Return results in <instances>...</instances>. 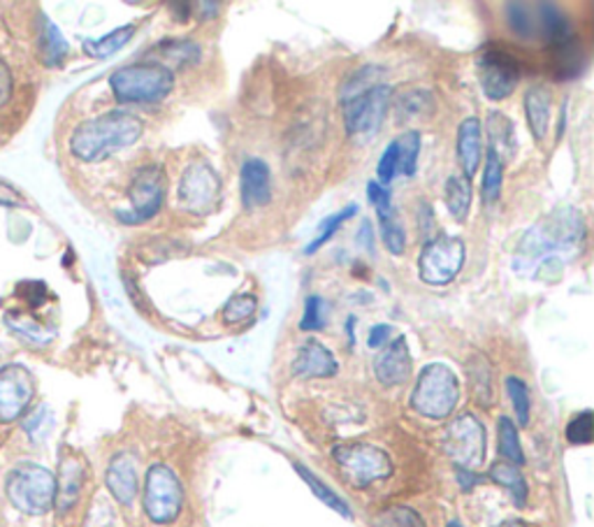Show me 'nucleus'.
<instances>
[{"instance_id":"1","label":"nucleus","mask_w":594,"mask_h":527,"mask_svg":"<svg viewBox=\"0 0 594 527\" xmlns=\"http://www.w3.org/2000/svg\"><path fill=\"white\" fill-rule=\"evenodd\" d=\"M145 133V124L131 112L114 110L93 116L70 135V154L84 163H98L107 156L133 147Z\"/></svg>"},{"instance_id":"2","label":"nucleus","mask_w":594,"mask_h":527,"mask_svg":"<svg viewBox=\"0 0 594 527\" xmlns=\"http://www.w3.org/2000/svg\"><path fill=\"white\" fill-rule=\"evenodd\" d=\"M110 86L116 103L152 105L168 99V93L175 89V73L163 63H133L114 70Z\"/></svg>"},{"instance_id":"3","label":"nucleus","mask_w":594,"mask_h":527,"mask_svg":"<svg viewBox=\"0 0 594 527\" xmlns=\"http://www.w3.org/2000/svg\"><path fill=\"white\" fill-rule=\"evenodd\" d=\"M12 507L27 516H44L56 505V476L35 463H19L6 478Z\"/></svg>"},{"instance_id":"4","label":"nucleus","mask_w":594,"mask_h":527,"mask_svg":"<svg viewBox=\"0 0 594 527\" xmlns=\"http://www.w3.org/2000/svg\"><path fill=\"white\" fill-rule=\"evenodd\" d=\"M460 402V381L456 372L444 363L427 365L411 393V406L414 410L433 421H444L456 412Z\"/></svg>"},{"instance_id":"5","label":"nucleus","mask_w":594,"mask_h":527,"mask_svg":"<svg viewBox=\"0 0 594 527\" xmlns=\"http://www.w3.org/2000/svg\"><path fill=\"white\" fill-rule=\"evenodd\" d=\"M332 458L340 465L346 482L355 488H367L393 474L390 455L372 444H340L332 448Z\"/></svg>"},{"instance_id":"6","label":"nucleus","mask_w":594,"mask_h":527,"mask_svg":"<svg viewBox=\"0 0 594 527\" xmlns=\"http://www.w3.org/2000/svg\"><path fill=\"white\" fill-rule=\"evenodd\" d=\"M585 235L583 217L574 207H562L553 211L543 224L534 226L522 239V254L543 256L555 249H566L579 245Z\"/></svg>"},{"instance_id":"7","label":"nucleus","mask_w":594,"mask_h":527,"mask_svg":"<svg viewBox=\"0 0 594 527\" xmlns=\"http://www.w3.org/2000/svg\"><path fill=\"white\" fill-rule=\"evenodd\" d=\"M467 258V245L456 235H439L430 242H425L420 258H418V272L420 279L430 286H446L454 281Z\"/></svg>"},{"instance_id":"8","label":"nucleus","mask_w":594,"mask_h":527,"mask_svg":"<svg viewBox=\"0 0 594 527\" xmlns=\"http://www.w3.org/2000/svg\"><path fill=\"white\" fill-rule=\"evenodd\" d=\"M184 507V488L179 476L168 465H154L145 478V512L158 523H175Z\"/></svg>"},{"instance_id":"9","label":"nucleus","mask_w":594,"mask_h":527,"mask_svg":"<svg viewBox=\"0 0 594 527\" xmlns=\"http://www.w3.org/2000/svg\"><path fill=\"white\" fill-rule=\"evenodd\" d=\"M165 194H168V179L160 165H147L135 173L128 198L131 211H118V221L124 224H145L154 219L163 207Z\"/></svg>"},{"instance_id":"10","label":"nucleus","mask_w":594,"mask_h":527,"mask_svg":"<svg viewBox=\"0 0 594 527\" xmlns=\"http://www.w3.org/2000/svg\"><path fill=\"white\" fill-rule=\"evenodd\" d=\"M477 70L481 89L490 101H507L522 75L518 59L494 44H486L479 52Z\"/></svg>"},{"instance_id":"11","label":"nucleus","mask_w":594,"mask_h":527,"mask_svg":"<svg viewBox=\"0 0 594 527\" xmlns=\"http://www.w3.org/2000/svg\"><path fill=\"white\" fill-rule=\"evenodd\" d=\"M393 99V89L386 84H376L358 95H351L344 103V124L348 135L363 137L382 128L388 105Z\"/></svg>"},{"instance_id":"12","label":"nucleus","mask_w":594,"mask_h":527,"mask_svg":"<svg viewBox=\"0 0 594 527\" xmlns=\"http://www.w3.org/2000/svg\"><path fill=\"white\" fill-rule=\"evenodd\" d=\"M444 448L462 469H477L486 461V427L473 414H462L450 421Z\"/></svg>"},{"instance_id":"13","label":"nucleus","mask_w":594,"mask_h":527,"mask_svg":"<svg viewBox=\"0 0 594 527\" xmlns=\"http://www.w3.org/2000/svg\"><path fill=\"white\" fill-rule=\"evenodd\" d=\"M179 203L186 211L207 217L221 203V179L205 161H196L184 170L179 184Z\"/></svg>"},{"instance_id":"14","label":"nucleus","mask_w":594,"mask_h":527,"mask_svg":"<svg viewBox=\"0 0 594 527\" xmlns=\"http://www.w3.org/2000/svg\"><path fill=\"white\" fill-rule=\"evenodd\" d=\"M35 395L33 374L19 365L10 363L0 368V423H14L29 412Z\"/></svg>"},{"instance_id":"15","label":"nucleus","mask_w":594,"mask_h":527,"mask_svg":"<svg viewBox=\"0 0 594 527\" xmlns=\"http://www.w3.org/2000/svg\"><path fill=\"white\" fill-rule=\"evenodd\" d=\"M240 194L244 209L265 207L272 200V177L265 161L249 158L240 173Z\"/></svg>"},{"instance_id":"16","label":"nucleus","mask_w":594,"mask_h":527,"mask_svg":"<svg viewBox=\"0 0 594 527\" xmlns=\"http://www.w3.org/2000/svg\"><path fill=\"white\" fill-rule=\"evenodd\" d=\"M337 372H340L337 358L316 340L304 342L293 361V374L300 379H330Z\"/></svg>"},{"instance_id":"17","label":"nucleus","mask_w":594,"mask_h":527,"mask_svg":"<svg viewBox=\"0 0 594 527\" xmlns=\"http://www.w3.org/2000/svg\"><path fill=\"white\" fill-rule=\"evenodd\" d=\"M376 379L384 386H399L411 376V351L407 338H397L374 363Z\"/></svg>"},{"instance_id":"18","label":"nucleus","mask_w":594,"mask_h":527,"mask_svg":"<svg viewBox=\"0 0 594 527\" xmlns=\"http://www.w3.org/2000/svg\"><path fill=\"white\" fill-rule=\"evenodd\" d=\"M105 484L118 505L131 507L137 495V465L131 453H116L107 465Z\"/></svg>"},{"instance_id":"19","label":"nucleus","mask_w":594,"mask_h":527,"mask_svg":"<svg viewBox=\"0 0 594 527\" xmlns=\"http://www.w3.org/2000/svg\"><path fill=\"white\" fill-rule=\"evenodd\" d=\"M82 486H84V463L77 458V455H67V458L61 461L54 507H59L61 514L73 509L80 499Z\"/></svg>"},{"instance_id":"20","label":"nucleus","mask_w":594,"mask_h":527,"mask_svg":"<svg viewBox=\"0 0 594 527\" xmlns=\"http://www.w3.org/2000/svg\"><path fill=\"white\" fill-rule=\"evenodd\" d=\"M481 122L477 116H469L458 128V161L465 170V177H473L481 165L483 147H481Z\"/></svg>"},{"instance_id":"21","label":"nucleus","mask_w":594,"mask_h":527,"mask_svg":"<svg viewBox=\"0 0 594 527\" xmlns=\"http://www.w3.org/2000/svg\"><path fill=\"white\" fill-rule=\"evenodd\" d=\"M486 133H488V152H492L499 161H511L518 152L515 128L511 118L502 112H490L486 118Z\"/></svg>"},{"instance_id":"22","label":"nucleus","mask_w":594,"mask_h":527,"mask_svg":"<svg viewBox=\"0 0 594 527\" xmlns=\"http://www.w3.org/2000/svg\"><path fill=\"white\" fill-rule=\"evenodd\" d=\"M67 40L50 17H38V54L46 68H61L67 56Z\"/></svg>"},{"instance_id":"23","label":"nucleus","mask_w":594,"mask_h":527,"mask_svg":"<svg viewBox=\"0 0 594 527\" xmlns=\"http://www.w3.org/2000/svg\"><path fill=\"white\" fill-rule=\"evenodd\" d=\"M551 93L543 86H532L525 93V116L534 140H543L551 126Z\"/></svg>"},{"instance_id":"24","label":"nucleus","mask_w":594,"mask_h":527,"mask_svg":"<svg viewBox=\"0 0 594 527\" xmlns=\"http://www.w3.org/2000/svg\"><path fill=\"white\" fill-rule=\"evenodd\" d=\"M490 476V482H494L497 486H502L511 493L513 502L518 507H525V502H528V482H525V476H522L520 467L518 465H511L507 461H499L490 467L488 472Z\"/></svg>"},{"instance_id":"25","label":"nucleus","mask_w":594,"mask_h":527,"mask_svg":"<svg viewBox=\"0 0 594 527\" xmlns=\"http://www.w3.org/2000/svg\"><path fill=\"white\" fill-rule=\"evenodd\" d=\"M6 323L12 332H17L19 338H23L27 342L35 344V347H44L50 344L52 338H54V330H50L46 326L38 323L35 319H31L29 314H23V311L14 309V311H8L6 314Z\"/></svg>"},{"instance_id":"26","label":"nucleus","mask_w":594,"mask_h":527,"mask_svg":"<svg viewBox=\"0 0 594 527\" xmlns=\"http://www.w3.org/2000/svg\"><path fill=\"white\" fill-rule=\"evenodd\" d=\"M446 207L450 211V217L456 221H465L469 217V207H471V184L467 177H450L446 182Z\"/></svg>"},{"instance_id":"27","label":"nucleus","mask_w":594,"mask_h":527,"mask_svg":"<svg viewBox=\"0 0 594 527\" xmlns=\"http://www.w3.org/2000/svg\"><path fill=\"white\" fill-rule=\"evenodd\" d=\"M135 35V27L133 23H128V27H122V29H116L98 40H86L84 42V52L93 59H107L112 54H116L118 50H124V46L133 40Z\"/></svg>"},{"instance_id":"28","label":"nucleus","mask_w":594,"mask_h":527,"mask_svg":"<svg viewBox=\"0 0 594 527\" xmlns=\"http://www.w3.org/2000/svg\"><path fill=\"white\" fill-rule=\"evenodd\" d=\"M353 214H358V205H346L342 211L330 214V217H325V219L319 224L316 235H314L312 242L306 245L304 254H306V256H314L319 249H323V247L330 242V239L335 237V232H337V230L353 217Z\"/></svg>"},{"instance_id":"29","label":"nucleus","mask_w":594,"mask_h":527,"mask_svg":"<svg viewBox=\"0 0 594 527\" xmlns=\"http://www.w3.org/2000/svg\"><path fill=\"white\" fill-rule=\"evenodd\" d=\"M295 472L302 476V482H304L309 488H312V493L323 502L325 507H330L332 512L342 514L344 518H353V514H351V509H348L346 502H344L335 490H332L330 486H325L314 472H309V469H306L304 465H300V463H295Z\"/></svg>"},{"instance_id":"30","label":"nucleus","mask_w":594,"mask_h":527,"mask_svg":"<svg viewBox=\"0 0 594 527\" xmlns=\"http://www.w3.org/2000/svg\"><path fill=\"white\" fill-rule=\"evenodd\" d=\"M497 437H499V453L511 465H525V453H522L518 427L509 416H502L497 423Z\"/></svg>"},{"instance_id":"31","label":"nucleus","mask_w":594,"mask_h":527,"mask_svg":"<svg viewBox=\"0 0 594 527\" xmlns=\"http://www.w3.org/2000/svg\"><path fill=\"white\" fill-rule=\"evenodd\" d=\"M555 54V75L560 80H574L581 75L583 70V50L581 44L576 40L566 42L562 46H557V50H551Z\"/></svg>"},{"instance_id":"32","label":"nucleus","mask_w":594,"mask_h":527,"mask_svg":"<svg viewBox=\"0 0 594 527\" xmlns=\"http://www.w3.org/2000/svg\"><path fill=\"white\" fill-rule=\"evenodd\" d=\"M507 19L509 27L520 38H534L539 35V21L536 12L528 3H507Z\"/></svg>"},{"instance_id":"33","label":"nucleus","mask_w":594,"mask_h":527,"mask_svg":"<svg viewBox=\"0 0 594 527\" xmlns=\"http://www.w3.org/2000/svg\"><path fill=\"white\" fill-rule=\"evenodd\" d=\"M502 184H504V163L499 161L492 152H488L483 184H481V194L488 205L497 203L499 196H502Z\"/></svg>"},{"instance_id":"34","label":"nucleus","mask_w":594,"mask_h":527,"mask_svg":"<svg viewBox=\"0 0 594 527\" xmlns=\"http://www.w3.org/2000/svg\"><path fill=\"white\" fill-rule=\"evenodd\" d=\"M397 149H399L397 173H402L404 177H414L418 167V154H420V133L418 131L404 133L397 140Z\"/></svg>"},{"instance_id":"35","label":"nucleus","mask_w":594,"mask_h":527,"mask_svg":"<svg viewBox=\"0 0 594 527\" xmlns=\"http://www.w3.org/2000/svg\"><path fill=\"white\" fill-rule=\"evenodd\" d=\"M256 309H258V300L256 296L251 293H240V296H232L223 311H221V319L226 326H237V323H244L249 321L253 314H256Z\"/></svg>"},{"instance_id":"36","label":"nucleus","mask_w":594,"mask_h":527,"mask_svg":"<svg viewBox=\"0 0 594 527\" xmlns=\"http://www.w3.org/2000/svg\"><path fill=\"white\" fill-rule=\"evenodd\" d=\"M376 217H378V224H382V235H384V242H386L388 251L395 256H402L404 247H407V235H404V228L397 219L395 209L376 214Z\"/></svg>"},{"instance_id":"37","label":"nucleus","mask_w":594,"mask_h":527,"mask_svg":"<svg viewBox=\"0 0 594 527\" xmlns=\"http://www.w3.org/2000/svg\"><path fill=\"white\" fill-rule=\"evenodd\" d=\"M507 393L513 402V410H515L520 427H525L530 423V391L525 386V381L518 379V376H509L507 379Z\"/></svg>"},{"instance_id":"38","label":"nucleus","mask_w":594,"mask_h":527,"mask_svg":"<svg viewBox=\"0 0 594 527\" xmlns=\"http://www.w3.org/2000/svg\"><path fill=\"white\" fill-rule=\"evenodd\" d=\"M566 440L574 446H587L594 440V414L590 410L576 414L566 425Z\"/></svg>"},{"instance_id":"39","label":"nucleus","mask_w":594,"mask_h":527,"mask_svg":"<svg viewBox=\"0 0 594 527\" xmlns=\"http://www.w3.org/2000/svg\"><path fill=\"white\" fill-rule=\"evenodd\" d=\"M325 328V300L321 296H309L304 300V314L300 321V330L314 332Z\"/></svg>"},{"instance_id":"40","label":"nucleus","mask_w":594,"mask_h":527,"mask_svg":"<svg viewBox=\"0 0 594 527\" xmlns=\"http://www.w3.org/2000/svg\"><path fill=\"white\" fill-rule=\"evenodd\" d=\"M165 59H177V65H191L200 59V50L198 44L194 42H186V40H170L163 44V52H160Z\"/></svg>"},{"instance_id":"41","label":"nucleus","mask_w":594,"mask_h":527,"mask_svg":"<svg viewBox=\"0 0 594 527\" xmlns=\"http://www.w3.org/2000/svg\"><path fill=\"white\" fill-rule=\"evenodd\" d=\"M378 527H425V523L409 507H393L378 516Z\"/></svg>"},{"instance_id":"42","label":"nucleus","mask_w":594,"mask_h":527,"mask_svg":"<svg viewBox=\"0 0 594 527\" xmlns=\"http://www.w3.org/2000/svg\"><path fill=\"white\" fill-rule=\"evenodd\" d=\"M397 167H399V149H397V140H395L386 147L382 161H378V179L376 182L382 186H388L397 175Z\"/></svg>"},{"instance_id":"43","label":"nucleus","mask_w":594,"mask_h":527,"mask_svg":"<svg viewBox=\"0 0 594 527\" xmlns=\"http://www.w3.org/2000/svg\"><path fill=\"white\" fill-rule=\"evenodd\" d=\"M416 93L418 91H411V93H404L399 99V105H397V118L399 122H404V118H411L414 114H427V103H430V93L425 95V99L420 103H416Z\"/></svg>"},{"instance_id":"44","label":"nucleus","mask_w":594,"mask_h":527,"mask_svg":"<svg viewBox=\"0 0 594 527\" xmlns=\"http://www.w3.org/2000/svg\"><path fill=\"white\" fill-rule=\"evenodd\" d=\"M367 198H369V203L374 205L376 214H384V211L393 209V200H390V190H388V186H382L376 179H372V182L367 184Z\"/></svg>"},{"instance_id":"45","label":"nucleus","mask_w":594,"mask_h":527,"mask_svg":"<svg viewBox=\"0 0 594 527\" xmlns=\"http://www.w3.org/2000/svg\"><path fill=\"white\" fill-rule=\"evenodd\" d=\"M46 421H50V410H46V406H38V410L23 421V430H27L29 437L38 442L46 433Z\"/></svg>"},{"instance_id":"46","label":"nucleus","mask_w":594,"mask_h":527,"mask_svg":"<svg viewBox=\"0 0 594 527\" xmlns=\"http://www.w3.org/2000/svg\"><path fill=\"white\" fill-rule=\"evenodd\" d=\"M0 205H3V207H27L29 203L12 184L0 179Z\"/></svg>"},{"instance_id":"47","label":"nucleus","mask_w":594,"mask_h":527,"mask_svg":"<svg viewBox=\"0 0 594 527\" xmlns=\"http://www.w3.org/2000/svg\"><path fill=\"white\" fill-rule=\"evenodd\" d=\"M12 89H14V80L8 63L0 59V107H6L12 99Z\"/></svg>"},{"instance_id":"48","label":"nucleus","mask_w":594,"mask_h":527,"mask_svg":"<svg viewBox=\"0 0 594 527\" xmlns=\"http://www.w3.org/2000/svg\"><path fill=\"white\" fill-rule=\"evenodd\" d=\"M393 334V326H386V323H378L369 330V338H367V344L369 349H382Z\"/></svg>"},{"instance_id":"49","label":"nucleus","mask_w":594,"mask_h":527,"mask_svg":"<svg viewBox=\"0 0 594 527\" xmlns=\"http://www.w3.org/2000/svg\"><path fill=\"white\" fill-rule=\"evenodd\" d=\"M358 242L374 254V228H372V221H363L361 226V235H358Z\"/></svg>"},{"instance_id":"50","label":"nucleus","mask_w":594,"mask_h":527,"mask_svg":"<svg viewBox=\"0 0 594 527\" xmlns=\"http://www.w3.org/2000/svg\"><path fill=\"white\" fill-rule=\"evenodd\" d=\"M458 482H460L462 490H471L473 486H477V484H481V476H477V474H471L469 469H462V467H458Z\"/></svg>"},{"instance_id":"51","label":"nucleus","mask_w":594,"mask_h":527,"mask_svg":"<svg viewBox=\"0 0 594 527\" xmlns=\"http://www.w3.org/2000/svg\"><path fill=\"white\" fill-rule=\"evenodd\" d=\"M497 527H530V525H525V523H520V520H507V523H502V525H497Z\"/></svg>"},{"instance_id":"52","label":"nucleus","mask_w":594,"mask_h":527,"mask_svg":"<svg viewBox=\"0 0 594 527\" xmlns=\"http://www.w3.org/2000/svg\"><path fill=\"white\" fill-rule=\"evenodd\" d=\"M448 527H462V525H460L458 520H450V523H448Z\"/></svg>"}]
</instances>
